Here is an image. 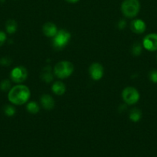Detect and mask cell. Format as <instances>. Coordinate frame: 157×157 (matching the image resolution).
<instances>
[{"label": "cell", "mask_w": 157, "mask_h": 157, "mask_svg": "<svg viewBox=\"0 0 157 157\" xmlns=\"http://www.w3.org/2000/svg\"><path fill=\"white\" fill-rule=\"evenodd\" d=\"M30 90L26 85H16L9 91L8 98L12 104L15 105H22L28 102L30 98Z\"/></svg>", "instance_id": "6da1fadb"}, {"label": "cell", "mask_w": 157, "mask_h": 157, "mask_svg": "<svg viewBox=\"0 0 157 157\" xmlns=\"http://www.w3.org/2000/svg\"><path fill=\"white\" fill-rule=\"evenodd\" d=\"M139 10L140 2L139 0H124L121 5V11L123 15L129 18L136 16Z\"/></svg>", "instance_id": "7a4b0ae2"}, {"label": "cell", "mask_w": 157, "mask_h": 157, "mask_svg": "<svg viewBox=\"0 0 157 157\" xmlns=\"http://www.w3.org/2000/svg\"><path fill=\"white\" fill-rule=\"evenodd\" d=\"M74 71V66L71 62L62 61L57 63L54 67V74L57 78L65 79L72 75Z\"/></svg>", "instance_id": "3957f363"}, {"label": "cell", "mask_w": 157, "mask_h": 157, "mask_svg": "<svg viewBox=\"0 0 157 157\" xmlns=\"http://www.w3.org/2000/svg\"><path fill=\"white\" fill-rule=\"evenodd\" d=\"M71 39V34L67 31L62 29L58 31L56 35L52 38V46L56 50L64 48Z\"/></svg>", "instance_id": "277c9868"}, {"label": "cell", "mask_w": 157, "mask_h": 157, "mask_svg": "<svg viewBox=\"0 0 157 157\" xmlns=\"http://www.w3.org/2000/svg\"><path fill=\"white\" fill-rule=\"evenodd\" d=\"M123 99L128 105H133L136 104L140 98V94L137 89L132 87H126L122 93Z\"/></svg>", "instance_id": "5b68a950"}, {"label": "cell", "mask_w": 157, "mask_h": 157, "mask_svg": "<svg viewBox=\"0 0 157 157\" xmlns=\"http://www.w3.org/2000/svg\"><path fill=\"white\" fill-rule=\"evenodd\" d=\"M28 77V71L23 66H18L14 67L10 74V78L13 82L19 84L24 82Z\"/></svg>", "instance_id": "8992f818"}, {"label": "cell", "mask_w": 157, "mask_h": 157, "mask_svg": "<svg viewBox=\"0 0 157 157\" xmlns=\"http://www.w3.org/2000/svg\"><path fill=\"white\" fill-rule=\"evenodd\" d=\"M143 45L149 52L157 51V34L151 33L146 35L143 41Z\"/></svg>", "instance_id": "52a82bcc"}, {"label": "cell", "mask_w": 157, "mask_h": 157, "mask_svg": "<svg viewBox=\"0 0 157 157\" xmlns=\"http://www.w3.org/2000/svg\"><path fill=\"white\" fill-rule=\"evenodd\" d=\"M91 78L94 81H99L103 76L104 69L103 65L99 63H93L90 65L89 69Z\"/></svg>", "instance_id": "ba28073f"}, {"label": "cell", "mask_w": 157, "mask_h": 157, "mask_svg": "<svg viewBox=\"0 0 157 157\" xmlns=\"http://www.w3.org/2000/svg\"><path fill=\"white\" fill-rule=\"evenodd\" d=\"M130 29L132 32L135 34H142L146 31V25L142 19L133 20L130 24Z\"/></svg>", "instance_id": "9c48e42d"}, {"label": "cell", "mask_w": 157, "mask_h": 157, "mask_svg": "<svg viewBox=\"0 0 157 157\" xmlns=\"http://www.w3.org/2000/svg\"><path fill=\"white\" fill-rule=\"evenodd\" d=\"M42 32L46 37L49 38H53L58 32L57 27L54 23L48 21L45 23L42 27Z\"/></svg>", "instance_id": "30bf717a"}, {"label": "cell", "mask_w": 157, "mask_h": 157, "mask_svg": "<svg viewBox=\"0 0 157 157\" xmlns=\"http://www.w3.org/2000/svg\"><path fill=\"white\" fill-rule=\"evenodd\" d=\"M40 102L43 108L46 110H51L55 107V101L51 95L43 94L40 98Z\"/></svg>", "instance_id": "8fae6325"}, {"label": "cell", "mask_w": 157, "mask_h": 157, "mask_svg": "<svg viewBox=\"0 0 157 157\" xmlns=\"http://www.w3.org/2000/svg\"><path fill=\"white\" fill-rule=\"evenodd\" d=\"M41 79L46 83H50L53 80V75L52 73V68L50 66L43 67L41 73Z\"/></svg>", "instance_id": "7c38bea8"}, {"label": "cell", "mask_w": 157, "mask_h": 157, "mask_svg": "<svg viewBox=\"0 0 157 157\" xmlns=\"http://www.w3.org/2000/svg\"><path fill=\"white\" fill-rule=\"evenodd\" d=\"M52 90L55 94L61 96V95L64 94L65 92H66V87L64 83L61 82V81H56L52 84Z\"/></svg>", "instance_id": "4fadbf2b"}, {"label": "cell", "mask_w": 157, "mask_h": 157, "mask_svg": "<svg viewBox=\"0 0 157 157\" xmlns=\"http://www.w3.org/2000/svg\"><path fill=\"white\" fill-rule=\"evenodd\" d=\"M18 25L17 22L13 19H9L6 23V32L9 34H13L16 32Z\"/></svg>", "instance_id": "5bb4252c"}, {"label": "cell", "mask_w": 157, "mask_h": 157, "mask_svg": "<svg viewBox=\"0 0 157 157\" xmlns=\"http://www.w3.org/2000/svg\"><path fill=\"white\" fill-rule=\"evenodd\" d=\"M142 117V112L137 108H133L131 110L130 113H129V119L132 121V122H138Z\"/></svg>", "instance_id": "9a60e30c"}, {"label": "cell", "mask_w": 157, "mask_h": 157, "mask_svg": "<svg viewBox=\"0 0 157 157\" xmlns=\"http://www.w3.org/2000/svg\"><path fill=\"white\" fill-rule=\"evenodd\" d=\"M26 109H27V111L29 112L30 113L35 114V113L39 111V106L35 101H31V102H29L27 104Z\"/></svg>", "instance_id": "2e32d148"}, {"label": "cell", "mask_w": 157, "mask_h": 157, "mask_svg": "<svg viewBox=\"0 0 157 157\" xmlns=\"http://www.w3.org/2000/svg\"><path fill=\"white\" fill-rule=\"evenodd\" d=\"M142 51H143V47H142V44L139 42L134 43V44L132 45V54L134 56H139V55H141Z\"/></svg>", "instance_id": "e0dca14e"}, {"label": "cell", "mask_w": 157, "mask_h": 157, "mask_svg": "<svg viewBox=\"0 0 157 157\" xmlns=\"http://www.w3.org/2000/svg\"><path fill=\"white\" fill-rule=\"evenodd\" d=\"M4 113L8 117L14 116L15 113V107L11 105H6L4 107Z\"/></svg>", "instance_id": "ac0fdd59"}, {"label": "cell", "mask_w": 157, "mask_h": 157, "mask_svg": "<svg viewBox=\"0 0 157 157\" xmlns=\"http://www.w3.org/2000/svg\"><path fill=\"white\" fill-rule=\"evenodd\" d=\"M11 89V83L9 80H4L0 83V90L2 91H7Z\"/></svg>", "instance_id": "d6986e66"}, {"label": "cell", "mask_w": 157, "mask_h": 157, "mask_svg": "<svg viewBox=\"0 0 157 157\" xmlns=\"http://www.w3.org/2000/svg\"><path fill=\"white\" fill-rule=\"evenodd\" d=\"M149 80L153 83H157V70H152L149 72Z\"/></svg>", "instance_id": "ffe728a7"}, {"label": "cell", "mask_w": 157, "mask_h": 157, "mask_svg": "<svg viewBox=\"0 0 157 157\" xmlns=\"http://www.w3.org/2000/svg\"><path fill=\"white\" fill-rule=\"evenodd\" d=\"M12 64V59L8 57H5L0 59V64L3 66H9Z\"/></svg>", "instance_id": "44dd1931"}, {"label": "cell", "mask_w": 157, "mask_h": 157, "mask_svg": "<svg viewBox=\"0 0 157 157\" xmlns=\"http://www.w3.org/2000/svg\"><path fill=\"white\" fill-rule=\"evenodd\" d=\"M6 38H7V37H6V33H5L4 32L0 31V46H2L5 42H6Z\"/></svg>", "instance_id": "7402d4cb"}, {"label": "cell", "mask_w": 157, "mask_h": 157, "mask_svg": "<svg viewBox=\"0 0 157 157\" xmlns=\"http://www.w3.org/2000/svg\"><path fill=\"white\" fill-rule=\"evenodd\" d=\"M117 26H118V28L119 29H124L125 28H126V21H125V20L122 19V20H119V21L118 22V24H117Z\"/></svg>", "instance_id": "603a6c76"}, {"label": "cell", "mask_w": 157, "mask_h": 157, "mask_svg": "<svg viewBox=\"0 0 157 157\" xmlns=\"http://www.w3.org/2000/svg\"><path fill=\"white\" fill-rule=\"evenodd\" d=\"M66 1L67 2H69V3H76V2H78L79 0H66Z\"/></svg>", "instance_id": "cb8c5ba5"}]
</instances>
